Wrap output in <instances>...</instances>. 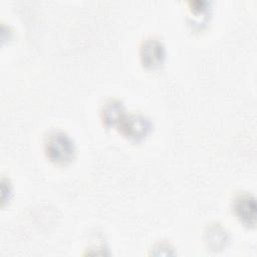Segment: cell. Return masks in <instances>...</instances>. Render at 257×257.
<instances>
[{"label":"cell","mask_w":257,"mask_h":257,"mask_svg":"<svg viewBox=\"0 0 257 257\" xmlns=\"http://www.w3.org/2000/svg\"><path fill=\"white\" fill-rule=\"evenodd\" d=\"M45 152L50 161L57 164H66L72 160L75 146L65 133L53 132L46 139Z\"/></svg>","instance_id":"6da1fadb"},{"label":"cell","mask_w":257,"mask_h":257,"mask_svg":"<svg viewBox=\"0 0 257 257\" xmlns=\"http://www.w3.org/2000/svg\"><path fill=\"white\" fill-rule=\"evenodd\" d=\"M120 128L125 136L134 140H141L147 136L151 128L150 120L141 114H133L120 119Z\"/></svg>","instance_id":"7a4b0ae2"},{"label":"cell","mask_w":257,"mask_h":257,"mask_svg":"<svg viewBox=\"0 0 257 257\" xmlns=\"http://www.w3.org/2000/svg\"><path fill=\"white\" fill-rule=\"evenodd\" d=\"M165 58V48L157 39L147 40L142 47V59L146 66L155 68L160 66Z\"/></svg>","instance_id":"3957f363"},{"label":"cell","mask_w":257,"mask_h":257,"mask_svg":"<svg viewBox=\"0 0 257 257\" xmlns=\"http://www.w3.org/2000/svg\"><path fill=\"white\" fill-rule=\"evenodd\" d=\"M255 199L249 195H242L236 198L234 210L238 218L246 225L255 224Z\"/></svg>","instance_id":"277c9868"},{"label":"cell","mask_w":257,"mask_h":257,"mask_svg":"<svg viewBox=\"0 0 257 257\" xmlns=\"http://www.w3.org/2000/svg\"><path fill=\"white\" fill-rule=\"evenodd\" d=\"M122 104L117 100L107 102L102 110V117L106 124L113 125L122 118Z\"/></svg>","instance_id":"5b68a950"}]
</instances>
